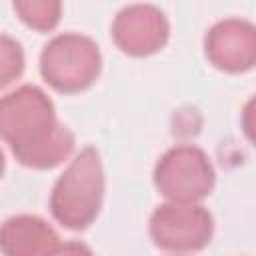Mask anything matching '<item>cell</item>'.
Masks as SVG:
<instances>
[{"instance_id": "cell-1", "label": "cell", "mask_w": 256, "mask_h": 256, "mask_svg": "<svg viewBox=\"0 0 256 256\" xmlns=\"http://www.w3.org/2000/svg\"><path fill=\"white\" fill-rule=\"evenodd\" d=\"M0 140L18 164L32 170L64 164L76 146L70 128L58 120L52 98L36 84H22L0 98Z\"/></svg>"}, {"instance_id": "cell-2", "label": "cell", "mask_w": 256, "mask_h": 256, "mask_svg": "<svg viewBox=\"0 0 256 256\" xmlns=\"http://www.w3.org/2000/svg\"><path fill=\"white\" fill-rule=\"evenodd\" d=\"M104 190L106 176L102 156L94 146H84L70 158L54 182L48 198L50 214L68 230H86L102 210Z\"/></svg>"}, {"instance_id": "cell-3", "label": "cell", "mask_w": 256, "mask_h": 256, "mask_svg": "<svg viewBox=\"0 0 256 256\" xmlns=\"http://www.w3.org/2000/svg\"><path fill=\"white\" fill-rule=\"evenodd\" d=\"M102 72V52L94 38L80 32H62L40 52V76L60 94L88 90Z\"/></svg>"}, {"instance_id": "cell-4", "label": "cell", "mask_w": 256, "mask_h": 256, "mask_svg": "<svg viewBox=\"0 0 256 256\" xmlns=\"http://www.w3.org/2000/svg\"><path fill=\"white\" fill-rule=\"evenodd\" d=\"M152 180L166 202L202 204L216 186V170L202 148L178 144L158 158Z\"/></svg>"}, {"instance_id": "cell-5", "label": "cell", "mask_w": 256, "mask_h": 256, "mask_svg": "<svg viewBox=\"0 0 256 256\" xmlns=\"http://www.w3.org/2000/svg\"><path fill=\"white\" fill-rule=\"evenodd\" d=\"M148 234L160 250L190 254L204 250L214 236V216L202 204L164 202L148 220Z\"/></svg>"}, {"instance_id": "cell-6", "label": "cell", "mask_w": 256, "mask_h": 256, "mask_svg": "<svg viewBox=\"0 0 256 256\" xmlns=\"http://www.w3.org/2000/svg\"><path fill=\"white\" fill-rule=\"evenodd\" d=\"M110 36L126 56L146 58L168 44L170 20L166 12L154 4H128L116 12Z\"/></svg>"}, {"instance_id": "cell-7", "label": "cell", "mask_w": 256, "mask_h": 256, "mask_svg": "<svg viewBox=\"0 0 256 256\" xmlns=\"http://www.w3.org/2000/svg\"><path fill=\"white\" fill-rule=\"evenodd\" d=\"M204 56L220 72H250L256 64V26L236 16L214 22L204 34Z\"/></svg>"}, {"instance_id": "cell-8", "label": "cell", "mask_w": 256, "mask_h": 256, "mask_svg": "<svg viewBox=\"0 0 256 256\" xmlns=\"http://www.w3.org/2000/svg\"><path fill=\"white\" fill-rule=\"evenodd\" d=\"M60 236L38 214H16L0 224L2 256H52Z\"/></svg>"}, {"instance_id": "cell-9", "label": "cell", "mask_w": 256, "mask_h": 256, "mask_svg": "<svg viewBox=\"0 0 256 256\" xmlns=\"http://www.w3.org/2000/svg\"><path fill=\"white\" fill-rule=\"evenodd\" d=\"M12 8L16 16L36 32H52L62 18V2L58 0H16Z\"/></svg>"}, {"instance_id": "cell-10", "label": "cell", "mask_w": 256, "mask_h": 256, "mask_svg": "<svg viewBox=\"0 0 256 256\" xmlns=\"http://www.w3.org/2000/svg\"><path fill=\"white\" fill-rule=\"evenodd\" d=\"M26 66V54L20 44L10 34H0V90L16 82Z\"/></svg>"}, {"instance_id": "cell-11", "label": "cell", "mask_w": 256, "mask_h": 256, "mask_svg": "<svg viewBox=\"0 0 256 256\" xmlns=\"http://www.w3.org/2000/svg\"><path fill=\"white\" fill-rule=\"evenodd\" d=\"M52 256H94L92 248L80 240H68L60 242V246L52 252Z\"/></svg>"}, {"instance_id": "cell-12", "label": "cell", "mask_w": 256, "mask_h": 256, "mask_svg": "<svg viewBox=\"0 0 256 256\" xmlns=\"http://www.w3.org/2000/svg\"><path fill=\"white\" fill-rule=\"evenodd\" d=\"M4 172H6V158H4V152H2V148H0V180H2Z\"/></svg>"}]
</instances>
